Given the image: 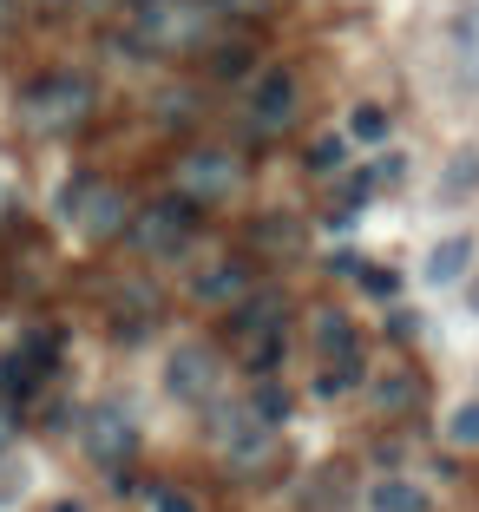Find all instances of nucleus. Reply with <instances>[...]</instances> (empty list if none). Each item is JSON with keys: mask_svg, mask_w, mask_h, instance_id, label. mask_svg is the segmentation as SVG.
<instances>
[{"mask_svg": "<svg viewBox=\"0 0 479 512\" xmlns=\"http://www.w3.org/2000/svg\"><path fill=\"white\" fill-rule=\"evenodd\" d=\"M204 33L197 0H125V46L132 53H178Z\"/></svg>", "mask_w": 479, "mask_h": 512, "instance_id": "f257e3e1", "label": "nucleus"}, {"mask_svg": "<svg viewBox=\"0 0 479 512\" xmlns=\"http://www.w3.org/2000/svg\"><path fill=\"white\" fill-rule=\"evenodd\" d=\"M92 112V79L86 73H46L33 79L27 92H20V119L33 125V132H73V125H86Z\"/></svg>", "mask_w": 479, "mask_h": 512, "instance_id": "f03ea898", "label": "nucleus"}, {"mask_svg": "<svg viewBox=\"0 0 479 512\" xmlns=\"http://www.w3.org/2000/svg\"><path fill=\"white\" fill-rule=\"evenodd\" d=\"M132 243L151 256V263H171V256H184L191 250V237H197V211L184 204L178 191L171 197H158V204H145V211H132Z\"/></svg>", "mask_w": 479, "mask_h": 512, "instance_id": "7ed1b4c3", "label": "nucleus"}, {"mask_svg": "<svg viewBox=\"0 0 479 512\" xmlns=\"http://www.w3.org/2000/svg\"><path fill=\"white\" fill-rule=\"evenodd\" d=\"M237 191H243V165L230 158V151L197 145V151L178 158V197L191 204V211H204V204H230Z\"/></svg>", "mask_w": 479, "mask_h": 512, "instance_id": "20e7f679", "label": "nucleus"}, {"mask_svg": "<svg viewBox=\"0 0 479 512\" xmlns=\"http://www.w3.org/2000/svg\"><path fill=\"white\" fill-rule=\"evenodd\" d=\"M79 440H86V453L99 460L105 473H125V460L138 453V427H132V414L125 407H92L86 421H79Z\"/></svg>", "mask_w": 479, "mask_h": 512, "instance_id": "39448f33", "label": "nucleus"}, {"mask_svg": "<svg viewBox=\"0 0 479 512\" xmlns=\"http://www.w3.org/2000/svg\"><path fill=\"white\" fill-rule=\"evenodd\" d=\"M217 381H224V368H217V348L210 342H178V355L165 362V388L178 401H210Z\"/></svg>", "mask_w": 479, "mask_h": 512, "instance_id": "423d86ee", "label": "nucleus"}, {"mask_svg": "<svg viewBox=\"0 0 479 512\" xmlns=\"http://www.w3.org/2000/svg\"><path fill=\"white\" fill-rule=\"evenodd\" d=\"M210 447L224 453V460H237V467H256V460L270 453V434H263L243 407H210Z\"/></svg>", "mask_w": 479, "mask_h": 512, "instance_id": "0eeeda50", "label": "nucleus"}, {"mask_svg": "<svg viewBox=\"0 0 479 512\" xmlns=\"http://www.w3.org/2000/svg\"><path fill=\"white\" fill-rule=\"evenodd\" d=\"M250 125H256V132H289V125H296V79H289L283 66L256 73V86H250Z\"/></svg>", "mask_w": 479, "mask_h": 512, "instance_id": "6e6552de", "label": "nucleus"}, {"mask_svg": "<svg viewBox=\"0 0 479 512\" xmlns=\"http://www.w3.org/2000/svg\"><path fill=\"white\" fill-rule=\"evenodd\" d=\"M125 224H132V204H125V191H119V184H105V178H92V191H86V204H79L73 230H86L92 243H105V237H119Z\"/></svg>", "mask_w": 479, "mask_h": 512, "instance_id": "1a4fd4ad", "label": "nucleus"}, {"mask_svg": "<svg viewBox=\"0 0 479 512\" xmlns=\"http://www.w3.org/2000/svg\"><path fill=\"white\" fill-rule=\"evenodd\" d=\"M250 289H256L250 263H243V256H224V263H204V270H197L191 296L204 302V309H237V302L250 296Z\"/></svg>", "mask_w": 479, "mask_h": 512, "instance_id": "9d476101", "label": "nucleus"}, {"mask_svg": "<svg viewBox=\"0 0 479 512\" xmlns=\"http://www.w3.org/2000/svg\"><path fill=\"white\" fill-rule=\"evenodd\" d=\"M289 322L283 289H250V296L230 309V342H256V335H276Z\"/></svg>", "mask_w": 479, "mask_h": 512, "instance_id": "9b49d317", "label": "nucleus"}, {"mask_svg": "<svg viewBox=\"0 0 479 512\" xmlns=\"http://www.w3.org/2000/svg\"><path fill=\"white\" fill-rule=\"evenodd\" d=\"M466 270H473V237H466V230H453V237H440L434 250H427V283L434 289L466 283Z\"/></svg>", "mask_w": 479, "mask_h": 512, "instance_id": "f8f14e48", "label": "nucleus"}, {"mask_svg": "<svg viewBox=\"0 0 479 512\" xmlns=\"http://www.w3.org/2000/svg\"><path fill=\"white\" fill-rule=\"evenodd\" d=\"M315 355H322V362L361 355V335H355V322H348L342 309H322V316H315Z\"/></svg>", "mask_w": 479, "mask_h": 512, "instance_id": "ddd939ff", "label": "nucleus"}, {"mask_svg": "<svg viewBox=\"0 0 479 512\" xmlns=\"http://www.w3.org/2000/svg\"><path fill=\"white\" fill-rule=\"evenodd\" d=\"M289 407H296V401H289V388H283V381H256V388H250V401H243V414H250V421L263 427V434H276V427L289 421Z\"/></svg>", "mask_w": 479, "mask_h": 512, "instance_id": "4468645a", "label": "nucleus"}, {"mask_svg": "<svg viewBox=\"0 0 479 512\" xmlns=\"http://www.w3.org/2000/svg\"><path fill=\"white\" fill-rule=\"evenodd\" d=\"M473 191H479V145H460L447 158V171H440V197L460 204V197H473Z\"/></svg>", "mask_w": 479, "mask_h": 512, "instance_id": "2eb2a0df", "label": "nucleus"}, {"mask_svg": "<svg viewBox=\"0 0 479 512\" xmlns=\"http://www.w3.org/2000/svg\"><path fill=\"white\" fill-rule=\"evenodd\" d=\"M368 506L375 512H427V493H420L414 480H401V473H388V480L368 493Z\"/></svg>", "mask_w": 479, "mask_h": 512, "instance_id": "dca6fc26", "label": "nucleus"}, {"mask_svg": "<svg viewBox=\"0 0 479 512\" xmlns=\"http://www.w3.org/2000/svg\"><path fill=\"white\" fill-rule=\"evenodd\" d=\"M414 401H420V381L414 375H401V368L375 375V407H381V414H407Z\"/></svg>", "mask_w": 479, "mask_h": 512, "instance_id": "f3484780", "label": "nucleus"}, {"mask_svg": "<svg viewBox=\"0 0 479 512\" xmlns=\"http://www.w3.org/2000/svg\"><path fill=\"white\" fill-rule=\"evenodd\" d=\"M368 381V368H361V355H342V362H322V375H315V394H348V388H361Z\"/></svg>", "mask_w": 479, "mask_h": 512, "instance_id": "a211bd4d", "label": "nucleus"}, {"mask_svg": "<svg viewBox=\"0 0 479 512\" xmlns=\"http://www.w3.org/2000/svg\"><path fill=\"white\" fill-rule=\"evenodd\" d=\"M309 171H315V178H342V171H348V138L342 132H322L309 145Z\"/></svg>", "mask_w": 479, "mask_h": 512, "instance_id": "6ab92c4d", "label": "nucleus"}, {"mask_svg": "<svg viewBox=\"0 0 479 512\" xmlns=\"http://www.w3.org/2000/svg\"><path fill=\"white\" fill-rule=\"evenodd\" d=\"M348 138H361V145H388V106H355Z\"/></svg>", "mask_w": 479, "mask_h": 512, "instance_id": "aec40b11", "label": "nucleus"}, {"mask_svg": "<svg viewBox=\"0 0 479 512\" xmlns=\"http://www.w3.org/2000/svg\"><path fill=\"white\" fill-rule=\"evenodd\" d=\"M20 493H27V467H20L14 453H0V512L20 506Z\"/></svg>", "mask_w": 479, "mask_h": 512, "instance_id": "412c9836", "label": "nucleus"}, {"mask_svg": "<svg viewBox=\"0 0 479 512\" xmlns=\"http://www.w3.org/2000/svg\"><path fill=\"white\" fill-rule=\"evenodd\" d=\"M256 237H263V250H289V256H296V250H302V230H296V224H289V217H270V224L256 230Z\"/></svg>", "mask_w": 479, "mask_h": 512, "instance_id": "4be33fe9", "label": "nucleus"}, {"mask_svg": "<svg viewBox=\"0 0 479 512\" xmlns=\"http://www.w3.org/2000/svg\"><path fill=\"white\" fill-rule=\"evenodd\" d=\"M447 440H453V447H479V401H466L460 414L447 421Z\"/></svg>", "mask_w": 479, "mask_h": 512, "instance_id": "5701e85b", "label": "nucleus"}, {"mask_svg": "<svg viewBox=\"0 0 479 512\" xmlns=\"http://www.w3.org/2000/svg\"><path fill=\"white\" fill-rule=\"evenodd\" d=\"M210 66H217V79H243V73H250V46H243V40L217 46V60H210Z\"/></svg>", "mask_w": 479, "mask_h": 512, "instance_id": "b1692460", "label": "nucleus"}, {"mask_svg": "<svg viewBox=\"0 0 479 512\" xmlns=\"http://www.w3.org/2000/svg\"><path fill=\"white\" fill-rule=\"evenodd\" d=\"M151 512H204V506H197V493H184V486H158V493H151Z\"/></svg>", "mask_w": 479, "mask_h": 512, "instance_id": "393cba45", "label": "nucleus"}, {"mask_svg": "<svg viewBox=\"0 0 479 512\" xmlns=\"http://www.w3.org/2000/svg\"><path fill=\"white\" fill-rule=\"evenodd\" d=\"M368 178H375V184H401L407 178V158H401V151H381L375 165H368Z\"/></svg>", "mask_w": 479, "mask_h": 512, "instance_id": "a878e982", "label": "nucleus"}, {"mask_svg": "<svg viewBox=\"0 0 479 512\" xmlns=\"http://www.w3.org/2000/svg\"><path fill=\"white\" fill-rule=\"evenodd\" d=\"M86 191H92V178H73V184H60V224H73V217H79Z\"/></svg>", "mask_w": 479, "mask_h": 512, "instance_id": "bb28decb", "label": "nucleus"}, {"mask_svg": "<svg viewBox=\"0 0 479 512\" xmlns=\"http://www.w3.org/2000/svg\"><path fill=\"white\" fill-rule=\"evenodd\" d=\"M197 7H204V14H263L270 0H197Z\"/></svg>", "mask_w": 479, "mask_h": 512, "instance_id": "cd10ccee", "label": "nucleus"}, {"mask_svg": "<svg viewBox=\"0 0 479 512\" xmlns=\"http://www.w3.org/2000/svg\"><path fill=\"white\" fill-rule=\"evenodd\" d=\"M361 289H368V296H394L401 276H394V270H361Z\"/></svg>", "mask_w": 479, "mask_h": 512, "instance_id": "c85d7f7f", "label": "nucleus"}, {"mask_svg": "<svg viewBox=\"0 0 479 512\" xmlns=\"http://www.w3.org/2000/svg\"><path fill=\"white\" fill-rule=\"evenodd\" d=\"M361 263H368V256H355V250H335V256H329V276H361Z\"/></svg>", "mask_w": 479, "mask_h": 512, "instance_id": "c756f323", "label": "nucleus"}, {"mask_svg": "<svg viewBox=\"0 0 479 512\" xmlns=\"http://www.w3.org/2000/svg\"><path fill=\"white\" fill-rule=\"evenodd\" d=\"M14 14H20V7H14V0H0V33H7V27H14Z\"/></svg>", "mask_w": 479, "mask_h": 512, "instance_id": "7c9ffc66", "label": "nucleus"}, {"mask_svg": "<svg viewBox=\"0 0 479 512\" xmlns=\"http://www.w3.org/2000/svg\"><path fill=\"white\" fill-rule=\"evenodd\" d=\"M466 302H473V316H479V283H473V289H466Z\"/></svg>", "mask_w": 479, "mask_h": 512, "instance_id": "2f4dec72", "label": "nucleus"}, {"mask_svg": "<svg viewBox=\"0 0 479 512\" xmlns=\"http://www.w3.org/2000/svg\"><path fill=\"white\" fill-rule=\"evenodd\" d=\"M53 512H79V506H73V499H66V506H53Z\"/></svg>", "mask_w": 479, "mask_h": 512, "instance_id": "473e14b6", "label": "nucleus"}]
</instances>
